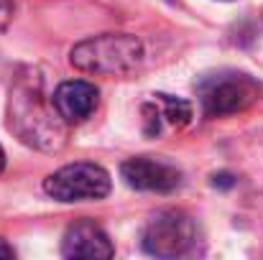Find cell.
<instances>
[{
    "label": "cell",
    "instance_id": "obj_1",
    "mask_svg": "<svg viewBox=\"0 0 263 260\" xmlns=\"http://www.w3.org/2000/svg\"><path fill=\"white\" fill-rule=\"evenodd\" d=\"M10 130H15L23 143L41 151H59L67 138L57 107H49L41 89L31 85H18L10 92Z\"/></svg>",
    "mask_w": 263,
    "mask_h": 260
},
{
    "label": "cell",
    "instance_id": "obj_2",
    "mask_svg": "<svg viewBox=\"0 0 263 260\" xmlns=\"http://www.w3.org/2000/svg\"><path fill=\"white\" fill-rule=\"evenodd\" d=\"M143 44L130 33H100L74 44L69 62L74 69L97 77H128L143 64Z\"/></svg>",
    "mask_w": 263,
    "mask_h": 260
},
{
    "label": "cell",
    "instance_id": "obj_3",
    "mask_svg": "<svg viewBox=\"0 0 263 260\" xmlns=\"http://www.w3.org/2000/svg\"><path fill=\"white\" fill-rule=\"evenodd\" d=\"M263 87L246 72H217L199 82V99L207 117H225L248 110L261 99Z\"/></svg>",
    "mask_w": 263,
    "mask_h": 260
},
{
    "label": "cell",
    "instance_id": "obj_4",
    "mask_svg": "<svg viewBox=\"0 0 263 260\" xmlns=\"http://www.w3.org/2000/svg\"><path fill=\"white\" fill-rule=\"evenodd\" d=\"M112 178L97 164L89 161H77V164H67L54 173H49L44 178V191L64 204L72 202H97L105 199L110 194Z\"/></svg>",
    "mask_w": 263,
    "mask_h": 260
},
{
    "label": "cell",
    "instance_id": "obj_5",
    "mask_svg": "<svg viewBox=\"0 0 263 260\" xmlns=\"http://www.w3.org/2000/svg\"><path fill=\"white\" fill-rule=\"evenodd\" d=\"M197 227L192 217L181 209H161L156 212L141 235V245L154 258H181L194 248Z\"/></svg>",
    "mask_w": 263,
    "mask_h": 260
},
{
    "label": "cell",
    "instance_id": "obj_6",
    "mask_svg": "<svg viewBox=\"0 0 263 260\" xmlns=\"http://www.w3.org/2000/svg\"><path fill=\"white\" fill-rule=\"evenodd\" d=\"M120 176L136 191L169 194L181 186V171L174 164H169L164 158H151V156H133V158L123 161Z\"/></svg>",
    "mask_w": 263,
    "mask_h": 260
},
{
    "label": "cell",
    "instance_id": "obj_7",
    "mask_svg": "<svg viewBox=\"0 0 263 260\" xmlns=\"http://www.w3.org/2000/svg\"><path fill=\"white\" fill-rule=\"evenodd\" d=\"M62 255L64 258L100 260V258H112L115 248H112L107 232L100 225H95L92 219H77V222H72L64 230Z\"/></svg>",
    "mask_w": 263,
    "mask_h": 260
},
{
    "label": "cell",
    "instance_id": "obj_8",
    "mask_svg": "<svg viewBox=\"0 0 263 260\" xmlns=\"http://www.w3.org/2000/svg\"><path fill=\"white\" fill-rule=\"evenodd\" d=\"M51 105L64 123H85L100 105V89L85 79H67L54 89Z\"/></svg>",
    "mask_w": 263,
    "mask_h": 260
},
{
    "label": "cell",
    "instance_id": "obj_9",
    "mask_svg": "<svg viewBox=\"0 0 263 260\" xmlns=\"http://www.w3.org/2000/svg\"><path fill=\"white\" fill-rule=\"evenodd\" d=\"M146 115V133L148 135H159L164 130V125L181 130L192 123V105L186 99H179L172 94H154V99L143 107Z\"/></svg>",
    "mask_w": 263,
    "mask_h": 260
},
{
    "label": "cell",
    "instance_id": "obj_10",
    "mask_svg": "<svg viewBox=\"0 0 263 260\" xmlns=\"http://www.w3.org/2000/svg\"><path fill=\"white\" fill-rule=\"evenodd\" d=\"M10 258H15V250L5 240H0V260H10Z\"/></svg>",
    "mask_w": 263,
    "mask_h": 260
},
{
    "label": "cell",
    "instance_id": "obj_11",
    "mask_svg": "<svg viewBox=\"0 0 263 260\" xmlns=\"http://www.w3.org/2000/svg\"><path fill=\"white\" fill-rule=\"evenodd\" d=\"M212 184H215V186H217V184H220V186H233V178H230L228 173H220V176L212 178Z\"/></svg>",
    "mask_w": 263,
    "mask_h": 260
},
{
    "label": "cell",
    "instance_id": "obj_12",
    "mask_svg": "<svg viewBox=\"0 0 263 260\" xmlns=\"http://www.w3.org/2000/svg\"><path fill=\"white\" fill-rule=\"evenodd\" d=\"M5 169V151H3V146H0V173Z\"/></svg>",
    "mask_w": 263,
    "mask_h": 260
}]
</instances>
